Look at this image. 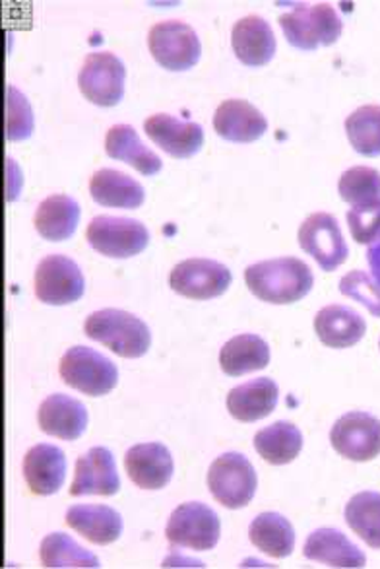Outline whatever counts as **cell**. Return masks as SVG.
Instances as JSON below:
<instances>
[{"label":"cell","mask_w":380,"mask_h":569,"mask_svg":"<svg viewBox=\"0 0 380 569\" xmlns=\"http://www.w3.org/2000/svg\"><path fill=\"white\" fill-rule=\"evenodd\" d=\"M244 282L259 300L288 306L303 300L314 284L312 270L297 257L257 262L244 270Z\"/></svg>","instance_id":"1"},{"label":"cell","mask_w":380,"mask_h":569,"mask_svg":"<svg viewBox=\"0 0 380 569\" xmlns=\"http://www.w3.org/2000/svg\"><path fill=\"white\" fill-rule=\"evenodd\" d=\"M86 337L121 358H142L152 345L148 325L122 309H101L86 319Z\"/></svg>","instance_id":"2"},{"label":"cell","mask_w":380,"mask_h":569,"mask_svg":"<svg viewBox=\"0 0 380 569\" xmlns=\"http://www.w3.org/2000/svg\"><path fill=\"white\" fill-rule=\"evenodd\" d=\"M280 26L289 46L301 51L334 46L343 30L342 18L328 2L299 4L291 12L280 16Z\"/></svg>","instance_id":"3"},{"label":"cell","mask_w":380,"mask_h":569,"mask_svg":"<svg viewBox=\"0 0 380 569\" xmlns=\"http://www.w3.org/2000/svg\"><path fill=\"white\" fill-rule=\"evenodd\" d=\"M62 381L88 397H106L119 383V371L109 358L88 347H72L59 366Z\"/></svg>","instance_id":"4"},{"label":"cell","mask_w":380,"mask_h":569,"mask_svg":"<svg viewBox=\"0 0 380 569\" xmlns=\"http://www.w3.org/2000/svg\"><path fill=\"white\" fill-rule=\"evenodd\" d=\"M208 488L223 508H244L257 493V470L244 455H221L210 465Z\"/></svg>","instance_id":"5"},{"label":"cell","mask_w":380,"mask_h":569,"mask_svg":"<svg viewBox=\"0 0 380 569\" xmlns=\"http://www.w3.org/2000/svg\"><path fill=\"white\" fill-rule=\"evenodd\" d=\"M88 243L98 253L109 259H130L142 253L150 243V233L146 226L130 218L117 216H96L88 231Z\"/></svg>","instance_id":"6"},{"label":"cell","mask_w":380,"mask_h":569,"mask_svg":"<svg viewBox=\"0 0 380 569\" xmlns=\"http://www.w3.org/2000/svg\"><path fill=\"white\" fill-rule=\"evenodd\" d=\"M220 517L204 503L189 501L169 517L168 537L171 547L190 548L197 552L212 550L220 540Z\"/></svg>","instance_id":"7"},{"label":"cell","mask_w":380,"mask_h":569,"mask_svg":"<svg viewBox=\"0 0 380 569\" xmlns=\"http://www.w3.org/2000/svg\"><path fill=\"white\" fill-rule=\"evenodd\" d=\"M148 47L156 62L171 72L192 69L202 53L197 31L179 20L156 23L148 36Z\"/></svg>","instance_id":"8"},{"label":"cell","mask_w":380,"mask_h":569,"mask_svg":"<svg viewBox=\"0 0 380 569\" xmlns=\"http://www.w3.org/2000/svg\"><path fill=\"white\" fill-rule=\"evenodd\" d=\"M127 69L113 53H92L86 57L78 74L80 92L99 108H114L124 96Z\"/></svg>","instance_id":"9"},{"label":"cell","mask_w":380,"mask_h":569,"mask_svg":"<svg viewBox=\"0 0 380 569\" xmlns=\"http://www.w3.org/2000/svg\"><path fill=\"white\" fill-rule=\"evenodd\" d=\"M299 246L304 253L311 254L324 272L342 267L350 257V249L343 239L340 223L327 212L311 214L299 228Z\"/></svg>","instance_id":"10"},{"label":"cell","mask_w":380,"mask_h":569,"mask_svg":"<svg viewBox=\"0 0 380 569\" xmlns=\"http://www.w3.org/2000/svg\"><path fill=\"white\" fill-rule=\"evenodd\" d=\"M36 296L47 306H69L84 296L86 282L77 262L64 254H49L36 269Z\"/></svg>","instance_id":"11"},{"label":"cell","mask_w":380,"mask_h":569,"mask_svg":"<svg viewBox=\"0 0 380 569\" xmlns=\"http://www.w3.org/2000/svg\"><path fill=\"white\" fill-rule=\"evenodd\" d=\"M330 443L343 459L373 461L380 455V420L369 412H348L330 430Z\"/></svg>","instance_id":"12"},{"label":"cell","mask_w":380,"mask_h":569,"mask_svg":"<svg viewBox=\"0 0 380 569\" xmlns=\"http://www.w3.org/2000/svg\"><path fill=\"white\" fill-rule=\"evenodd\" d=\"M231 270L210 259H187L171 270L169 284L173 292L181 293L189 300H212L228 292L231 286Z\"/></svg>","instance_id":"13"},{"label":"cell","mask_w":380,"mask_h":569,"mask_svg":"<svg viewBox=\"0 0 380 569\" xmlns=\"http://www.w3.org/2000/svg\"><path fill=\"white\" fill-rule=\"evenodd\" d=\"M121 490L113 455L107 447H92L77 461L70 496H114Z\"/></svg>","instance_id":"14"},{"label":"cell","mask_w":380,"mask_h":569,"mask_svg":"<svg viewBox=\"0 0 380 569\" xmlns=\"http://www.w3.org/2000/svg\"><path fill=\"white\" fill-rule=\"evenodd\" d=\"M144 131L156 147H160L166 154L179 160H187L198 154L204 144V131L200 124L179 121L168 113H158L146 119Z\"/></svg>","instance_id":"15"},{"label":"cell","mask_w":380,"mask_h":569,"mask_svg":"<svg viewBox=\"0 0 380 569\" xmlns=\"http://www.w3.org/2000/svg\"><path fill=\"white\" fill-rule=\"evenodd\" d=\"M124 469L130 480L142 490H161L173 477V457L163 443H140L124 455Z\"/></svg>","instance_id":"16"},{"label":"cell","mask_w":380,"mask_h":569,"mask_svg":"<svg viewBox=\"0 0 380 569\" xmlns=\"http://www.w3.org/2000/svg\"><path fill=\"white\" fill-rule=\"evenodd\" d=\"M38 422L47 436L64 441H77L88 428V410L80 400L54 392L41 402Z\"/></svg>","instance_id":"17"},{"label":"cell","mask_w":380,"mask_h":569,"mask_svg":"<svg viewBox=\"0 0 380 569\" xmlns=\"http://www.w3.org/2000/svg\"><path fill=\"white\" fill-rule=\"evenodd\" d=\"M213 129L229 142L251 144L268 131V121L249 101L226 100L216 109Z\"/></svg>","instance_id":"18"},{"label":"cell","mask_w":380,"mask_h":569,"mask_svg":"<svg viewBox=\"0 0 380 569\" xmlns=\"http://www.w3.org/2000/svg\"><path fill=\"white\" fill-rule=\"evenodd\" d=\"M23 477L36 496H51L61 490L67 478V457L59 447L39 443L23 457Z\"/></svg>","instance_id":"19"},{"label":"cell","mask_w":380,"mask_h":569,"mask_svg":"<svg viewBox=\"0 0 380 569\" xmlns=\"http://www.w3.org/2000/svg\"><path fill=\"white\" fill-rule=\"evenodd\" d=\"M231 46L247 67H264L276 53L274 31L262 16H244L233 26Z\"/></svg>","instance_id":"20"},{"label":"cell","mask_w":380,"mask_h":569,"mask_svg":"<svg viewBox=\"0 0 380 569\" xmlns=\"http://www.w3.org/2000/svg\"><path fill=\"white\" fill-rule=\"evenodd\" d=\"M314 332L328 348H351L366 337V319L356 309L340 303L320 309L314 317Z\"/></svg>","instance_id":"21"},{"label":"cell","mask_w":380,"mask_h":569,"mask_svg":"<svg viewBox=\"0 0 380 569\" xmlns=\"http://www.w3.org/2000/svg\"><path fill=\"white\" fill-rule=\"evenodd\" d=\"M303 555L307 560L324 563L328 568H366L367 558L343 532L319 529L309 535Z\"/></svg>","instance_id":"22"},{"label":"cell","mask_w":380,"mask_h":569,"mask_svg":"<svg viewBox=\"0 0 380 569\" xmlns=\"http://www.w3.org/2000/svg\"><path fill=\"white\" fill-rule=\"evenodd\" d=\"M278 397H280V391H278L274 379H251L249 383L239 385L229 391V415L239 422H257L274 412Z\"/></svg>","instance_id":"23"},{"label":"cell","mask_w":380,"mask_h":569,"mask_svg":"<svg viewBox=\"0 0 380 569\" xmlns=\"http://www.w3.org/2000/svg\"><path fill=\"white\" fill-rule=\"evenodd\" d=\"M106 152L113 160L129 163L146 178L158 176L163 168L160 156L142 144L138 132L130 124H114L109 129Z\"/></svg>","instance_id":"24"},{"label":"cell","mask_w":380,"mask_h":569,"mask_svg":"<svg viewBox=\"0 0 380 569\" xmlns=\"http://www.w3.org/2000/svg\"><path fill=\"white\" fill-rule=\"evenodd\" d=\"M67 525L92 545L106 547L122 535V519L109 506H74L67 511Z\"/></svg>","instance_id":"25"},{"label":"cell","mask_w":380,"mask_h":569,"mask_svg":"<svg viewBox=\"0 0 380 569\" xmlns=\"http://www.w3.org/2000/svg\"><path fill=\"white\" fill-rule=\"evenodd\" d=\"M92 199L107 208H124L134 210L144 204V187L137 179L129 178L127 173L117 170H99L93 173L90 181Z\"/></svg>","instance_id":"26"},{"label":"cell","mask_w":380,"mask_h":569,"mask_svg":"<svg viewBox=\"0 0 380 569\" xmlns=\"http://www.w3.org/2000/svg\"><path fill=\"white\" fill-rule=\"evenodd\" d=\"M80 222V207L67 194H51L36 210L33 226L47 241H64L74 236Z\"/></svg>","instance_id":"27"},{"label":"cell","mask_w":380,"mask_h":569,"mask_svg":"<svg viewBox=\"0 0 380 569\" xmlns=\"http://www.w3.org/2000/svg\"><path fill=\"white\" fill-rule=\"evenodd\" d=\"M270 363V347L259 335H239L228 340L220 352V366L223 373L231 378H241L244 373L260 371Z\"/></svg>","instance_id":"28"},{"label":"cell","mask_w":380,"mask_h":569,"mask_svg":"<svg viewBox=\"0 0 380 569\" xmlns=\"http://www.w3.org/2000/svg\"><path fill=\"white\" fill-rule=\"evenodd\" d=\"M254 449L264 461L282 467L296 461L303 449V433L296 423L280 422L268 426L254 436Z\"/></svg>","instance_id":"29"},{"label":"cell","mask_w":380,"mask_h":569,"mask_svg":"<svg viewBox=\"0 0 380 569\" xmlns=\"http://www.w3.org/2000/svg\"><path fill=\"white\" fill-rule=\"evenodd\" d=\"M249 537L260 552L272 556V558H288L296 548V531L293 525L289 523L286 517L274 511L260 513L251 523Z\"/></svg>","instance_id":"30"},{"label":"cell","mask_w":380,"mask_h":569,"mask_svg":"<svg viewBox=\"0 0 380 569\" xmlns=\"http://www.w3.org/2000/svg\"><path fill=\"white\" fill-rule=\"evenodd\" d=\"M39 558L46 568H101L92 552L80 547L77 540L70 539L64 532L47 535L39 548Z\"/></svg>","instance_id":"31"},{"label":"cell","mask_w":380,"mask_h":569,"mask_svg":"<svg viewBox=\"0 0 380 569\" xmlns=\"http://www.w3.org/2000/svg\"><path fill=\"white\" fill-rule=\"evenodd\" d=\"M346 523L366 545L380 550V493H356L346 506Z\"/></svg>","instance_id":"32"},{"label":"cell","mask_w":380,"mask_h":569,"mask_svg":"<svg viewBox=\"0 0 380 569\" xmlns=\"http://www.w3.org/2000/svg\"><path fill=\"white\" fill-rule=\"evenodd\" d=\"M346 132L353 150L361 156H380V106H363L346 119Z\"/></svg>","instance_id":"33"},{"label":"cell","mask_w":380,"mask_h":569,"mask_svg":"<svg viewBox=\"0 0 380 569\" xmlns=\"http://www.w3.org/2000/svg\"><path fill=\"white\" fill-rule=\"evenodd\" d=\"M338 192L351 207L379 204L380 173L373 168H363V166L351 168L340 178Z\"/></svg>","instance_id":"34"},{"label":"cell","mask_w":380,"mask_h":569,"mask_svg":"<svg viewBox=\"0 0 380 569\" xmlns=\"http://www.w3.org/2000/svg\"><path fill=\"white\" fill-rule=\"evenodd\" d=\"M340 292L366 306L371 316L380 319V286L373 274H367L366 270H353L340 280Z\"/></svg>","instance_id":"35"},{"label":"cell","mask_w":380,"mask_h":569,"mask_svg":"<svg viewBox=\"0 0 380 569\" xmlns=\"http://www.w3.org/2000/svg\"><path fill=\"white\" fill-rule=\"evenodd\" d=\"M33 132V111L30 101L26 100L23 93L18 92L14 86L7 88V139L26 140L30 139Z\"/></svg>","instance_id":"36"},{"label":"cell","mask_w":380,"mask_h":569,"mask_svg":"<svg viewBox=\"0 0 380 569\" xmlns=\"http://www.w3.org/2000/svg\"><path fill=\"white\" fill-rule=\"evenodd\" d=\"M346 218L350 223L351 236L359 246H371L380 233V202L350 208Z\"/></svg>","instance_id":"37"},{"label":"cell","mask_w":380,"mask_h":569,"mask_svg":"<svg viewBox=\"0 0 380 569\" xmlns=\"http://www.w3.org/2000/svg\"><path fill=\"white\" fill-rule=\"evenodd\" d=\"M367 261L371 267V274H373L377 284L380 286V233L374 239L373 243L367 249Z\"/></svg>","instance_id":"38"},{"label":"cell","mask_w":380,"mask_h":569,"mask_svg":"<svg viewBox=\"0 0 380 569\" xmlns=\"http://www.w3.org/2000/svg\"><path fill=\"white\" fill-rule=\"evenodd\" d=\"M379 347H380V345H379Z\"/></svg>","instance_id":"39"}]
</instances>
